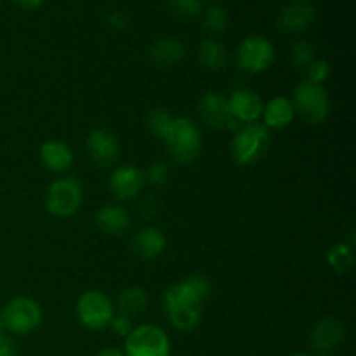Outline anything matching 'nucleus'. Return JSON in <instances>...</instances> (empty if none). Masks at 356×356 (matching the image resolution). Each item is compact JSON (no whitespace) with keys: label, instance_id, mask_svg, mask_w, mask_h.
Wrapping results in <instances>:
<instances>
[{"label":"nucleus","instance_id":"obj_25","mask_svg":"<svg viewBox=\"0 0 356 356\" xmlns=\"http://www.w3.org/2000/svg\"><path fill=\"white\" fill-rule=\"evenodd\" d=\"M174 122V115L165 108H155L146 115V127L155 138L163 139Z\"/></svg>","mask_w":356,"mask_h":356},{"label":"nucleus","instance_id":"obj_32","mask_svg":"<svg viewBox=\"0 0 356 356\" xmlns=\"http://www.w3.org/2000/svg\"><path fill=\"white\" fill-rule=\"evenodd\" d=\"M106 23L111 28H115V30H124L129 24V17L124 13H120V10H113V13H110L106 16Z\"/></svg>","mask_w":356,"mask_h":356},{"label":"nucleus","instance_id":"obj_20","mask_svg":"<svg viewBox=\"0 0 356 356\" xmlns=\"http://www.w3.org/2000/svg\"><path fill=\"white\" fill-rule=\"evenodd\" d=\"M186 58V47L183 42L176 37L159 38L149 49V59L153 65L160 68H170V66L179 65Z\"/></svg>","mask_w":356,"mask_h":356},{"label":"nucleus","instance_id":"obj_6","mask_svg":"<svg viewBox=\"0 0 356 356\" xmlns=\"http://www.w3.org/2000/svg\"><path fill=\"white\" fill-rule=\"evenodd\" d=\"M0 316H2L3 330L13 336H28L42 325L44 312L35 299L17 296L3 306Z\"/></svg>","mask_w":356,"mask_h":356},{"label":"nucleus","instance_id":"obj_10","mask_svg":"<svg viewBox=\"0 0 356 356\" xmlns=\"http://www.w3.org/2000/svg\"><path fill=\"white\" fill-rule=\"evenodd\" d=\"M198 115H200V120L211 129L236 131L240 127V124L233 118L232 110H229L228 97L214 92V90L205 92L198 99Z\"/></svg>","mask_w":356,"mask_h":356},{"label":"nucleus","instance_id":"obj_3","mask_svg":"<svg viewBox=\"0 0 356 356\" xmlns=\"http://www.w3.org/2000/svg\"><path fill=\"white\" fill-rule=\"evenodd\" d=\"M270 146V131L261 122H254V124H243L236 129L229 152L236 165L250 167L266 156Z\"/></svg>","mask_w":356,"mask_h":356},{"label":"nucleus","instance_id":"obj_27","mask_svg":"<svg viewBox=\"0 0 356 356\" xmlns=\"http://www.w3.org/2000/svg\"><path fill=\"white\" fill-rule=\"evenodd\" d=\"M169 9L179 19H193L204 13L202 0H169Z\"/></svg>","mask_w":356,"mask_h":356},{"label":"nucleus","instance_id":"obj_5","mask_svg":"<svg viewBox=\"0 0 356 356\" xmlns=\"http://www.w3.org/2000/svg\"><path fill=\"white\" fill-rule=\"evenodd\" d=\"M291 101L296 115H299L308 124H322L330 113V99L327 89L309 80H302L294 87Z\"/></svg>","mask_w":356,"mask_h":356},{"label":"nucleus","instance_id":"obj_4","mask_svg":"<svg viewBox=\"0 0 356 356\" xmlns=\"http://www.w3.org/2000/svg\"><path fill=\"white\" fill-rule=\"evenodd\" d=\"M44 202L47 212L54 218H72L80 211L83 204L82 184L72 176L58 177L47 186Z\"/></svg>","mask_w":356,"mask_h":356},{"label":"nucleus","instance_id":"obj_8","mask_svg":"<svg viewBox=\"0 0 356 356\" xmlns=\"http://www.w3.org/2000/svg\"><path fill=\"white\" fill-rule=\"evenodd\" d=\"M122 351L125 356H170V339L162 327L141 323L125 337Z\"/></svg>","mask_w":356,"mask_h":356},{"label":"nucleus","instance_id":"obj_36","mask_svg":"<svg viewBox=\"0 0 356 356\" xmlns=\"http://www.w3.org/2000/svg\"><path fill=\"white\" fill-rule=\"evenodd\" d=\"M291 356H316V355H312V353H302V351H299V353H294Z\"/></svg>","mask_w":356,"mask_h":356},{"label":"nucleus","instance_id":"obj_14","mask_svg":"<svg viewBox=\"0 0 356 356\" xmlns=\"http://www.w3.org/2000/svg\"><path fill=\"white\" fill-rule=\"evenodd\" d=\"M346 327L337 316H323L309 332V344L318 353H330L344 341Z\"/></svg>","mask_w":356,"mask_h":356},{"label":"nucleus","instance_id":"obj_21","mask_svg":"<svg viewBox=\"0 0 356 356\" xmlns=\"http://www.w3.org/2000/svg\"><path fill=\"white\" fill-rule=\"evenodd\" d=\"M149 298L146 294V291L138 285H132V287H125L124 291L118 294L117 302H115V309L120 315L129 316V318H136L138 315L145 313L148 309Z\"/></svg>","mask_w":356,"mask_h":356},{"label":"nucleus","instance_id":"obj_29","mask_svg":"<svg viewBox=\"0 0 356 356\" xmlns=\"http://www.w3.org/2000/svg\"><path fill=\"white\" fill-rule=\"evenodd\" d=\"M306 76H308L306 80H309V82L323 86V83L327 82V79L330 76V65L325 61V59L316 58L315 61L306 68Z\"/></svg>","mask_w":356,"mask_h":356},{"label":"nucleus","instance_id":"obj_11","mask_svg":"<svg viewBox=\"0 0 356 356\" xmlns=\"http://www.w3.org/2000/svg\"><path fill=\"white\" fill-rule=\"evenodd\" d=\"M86 152L90 162L99 169H108L115 165L120 159V143L104 129H94L86 141Z\"/></svg>","mask_w":356,"mask_h":356},{"label":"nucleus","instance_id":"obj_19","mask_svg":"<svg viewBox=\"0 0 356 356\" xmlns=\"http://www.w3.org/2000/svg\"><path fill=\"white\" fill-rule=\"evenodd\" d=\"M261 118H263L261 124L268 131H280V129L289 127L296 118V110L292 106V101L285 96L273 97L268 103H264Z\"/></svg>","mask_w":356,"mask_h":356},{"label":"nucleus","instance_id":"obj_2","mask_svg":"<svg viewBox=\"0 0 356 356\" xmlns=\"http://www.w3.org/2000/svg\"><path fill=\"white\" fill-rule=\"evenodd\" d=\"M167 155L177 165H190L198 159L204 146L200 127L188 117H174L172 125L163 136Z\"/></svg>","mask_w":356,"mask_h":356},{"label":"nucleus","instance_id":"obj_17","mask_svg":"<svg viewBox=\"0 0 356 356\" xmlns=\"http://www.w3.org/2000/svg\"><path fill=\"white\" fill-rule=\"evenodd\" d=\"M94 225L99 229L101 233L108 236H120L124 233L129 232L132 225V218L129 214V211L122 205L111 204L104 205L99 211L96 212V218H94Z\"/></svg>","mask_w":356,"mask_h":356},{"label":"nucleus","instance_id":"obj_34","mask_svg":"<svg viewBox=\"0 0 356 356\" xmlns=\"http://www.w3.org/2000/svg\"><path fill=\"white\" fill-rule=\"evenodd\" d=\"M17 7L24 10H35V9H40L44 6L45 0H14Z\"/></svg>","mask_w":356,"mask_h":356},{"label":"nucleus","instance_id":"obj_16","mask_svg":"<svg viewBox=\"0 0 356 356\" xmlns=\"http://www.w3.org/2000/svg\"><path fill=\"white\" fill-rule=\"evenodd\" d=\"M167 247L165 233L155 226H146V228L139 229L134 236H132L131 249L134 256L141 261H152L156 259L163 254Z\"/></svg>","mask_w":356,"mask_h":356},{"label":"nucleus","instance_id":"obj_9","mask_svg":"<svg viewBox=\"0 0 356 356\" xmlns=\"http://www.w3.org/2000/svg\"><path fill=\"white\" fill-rule=\"evenodd\" d=\"M275 58H277V52H275L273 44L261 35L243 38L235 54L238 68L250 75L268 72L273 66Z\"/></svg>","mask_w":356,"mask_h":356},{"label":"nucleus","instance_id":"obj_37","mask_svg":"<svg viewBox=\"0 0 356 356\" xmlns=\"http://www.w3.org/2000/svg\"><path fill=\"white\" fill-rule=\"evenodd\" d=\"M3 336V323H2V316H0V337Z\"/></svg>","mask_w":356,"mask_h":356},{"label":"nucleus","instance_id":"obj_18","mask_svg":"<svg viewBox=\"0 0 356 356\" xmlns=\"http://www.w3.org/2000/svg\"><path fill=\"white\" fill-rule=\"evenodd\" d=\"M42 165L47 170L56 174L66 172L73 165V149L68 143L59 141V139H47L42 143L38 149Z\"/></svg>","mask_w":356,"mask_h":356},{"label":"nucleus","instance_id":"obj_35","mask_svg":"<svg viewBox=\"0 0 356 356\" xmlns=\"http://www.w3.org/2000/svg\"><path fill=\"white\" fill-rule=\"evenodd\" d=\"M96 356H125V355H124V351L120 350V348L108 346V348H103V350L97 351Z\"/></svg>","mask_w":356,"mask_h":356},{"label":"nucleus","instance_id":"obj_23","mask_svg":"<svg viewBox=\"0 0 356 356\" xmlns=\"http://www.w3.org/2000/svg\"><path fill=\"white\" fill-rule=\"evenodd\" d=\"M327 261L329 266L332 268L336 273H346L353 268L355 263V250L351 243H337L327 254Z\"/></svg>","mask_w":356,"mask_h":356},{"label":"nucleus","instance_id":"obj_26","mask_svg":"<svg viewBox=\"0 0 356 356\" xmlns=\"http://www.w3.org/2000/svg\"><path fill=\"white\" fill-rule=\"evenodd\" d=\"M292 65L298 70H306L316 59V47L309 40H298L291 51Z\"/></svg>","mask_w":356,"mask_h":356},{"label":"nucleus","instance_id":"obj_30","mask_svg":"<svg viewBox=\"0 0 356 356\" xmlns=\"http://www.w3.org/2000/svg\"><path fill=\"white\" fill-rule=\"evenodd\" d=\"M184 280H186V284L193 289L195 294H197L202 301H207L209 296H211L212 292V285L204 275H188V277H184Z\"/></svg>","mask_w":356,"mask_h":356},{"label":"nucleus","instance_id":"obj_33","mask_svg":"<svg viewBox=\"0 0 356 356\" xmlns=\"http://www.w3.org/2000/svg\"><path fill=\"white\" fill-rule=\"evenodd\" d=\"M0 356H17L14 343L6 336L0 337Z\"/></svg>","mask_w":356,"mask_h":356},{"label":"nucleus","instance_id":"obj_22","mask_svg":"<svg viewBox=\"0 0 356 356\" xmlns=\"http://www.w3.org/2000/svg\"><path fill=\"white\" fill-rule=\"evenodd\" d=\"M198 61L204 68L211 70V72H222L229 61V52L225 47L222 42L218 38H205L200 45H198Z\"/></svg>","mask_w":356,"mask_h":356},{"label":"nucleus","instance_id":"obj_24","mask_svg":"<svg viewBox=\"0 0 356 356\" xmlns=\"http://www.w3.org/2000/svg\"><path fill=\"white\" fill-rule=\"evenodd\" d=\"M204 28L211 35H222L229 26V16L225 7L211 6L204 13Z\"/></svg>","mask_w":356,"mask_h":356},{"label":"nucleus","instance_id":"obj_7","mask_svg":"<svg viewBox=\"0 0 356 356\" xmlns=\"http://www.w3.org/2000/svg\"><path fill=\"white\" fill-rule=\"evenodd\" d=\"M75 313L82 327L92 332H99L110 327L111 320L117 315L115 302L110 296L101 291H87L79 298L75 306Z\"/></svg>","mask_w":356,"mask_h":356},{"label":"nucleus","instance_id":"obj_31","mask_svg":"<svg viewBox=\"0 0 356 356\" xmlns=\"http://www.w3.org/2000/svg\"><path fill=\"white\" fill-rule=\"evenodd\" d=\"M110 329L115 336L125 339V337L132 332V329H134V322H132V318H129V316L117 313V315L113 316V320H111Z\"/></svg>","mask_w":356,"mask_h":356},{"label":"nucleus","instance_id":"obj_1","mask_svg":"<svg viewBox=\"0 0 356 356\" xmlns=\"http://www.w3.org/2000/svg\"><path fill=\"white\" fill-rule=\"evenodd\" d=\"M163 312L177 332H193L202 322L204 301L183 278L170 285L163 294Z\"/></svg>","mask_w":356,"mask_h":356},{"label":"nucleus","instance_id":"obj_15","mask_svg":"<svg viewBox=\"0 0 356 356\" xmlns=\"http://www.w3.org/2000/svg\"><path fill=\"white\" fill-rule=\"evenodd\" d=\"M228 104L229 110H232L233 118H235L240 125L254 124V122L261 120L264 101L256 90L247 89V87L235 89L228 96Z\"/></svg>","mask_w":356,"mask_h":356},{"label":"nucleus","instance_id":"obj_12","mask_svg":"<svg viewBox=\"0 0 356 356\" xmlns=\"http://www.w3.org/2000/svg\"><path fill=\"white\" fill-rule=\"evenodd\" d=\"M145 172L134 165L117 167V169H113L110 181H108L111 195L122 202L134 200L136 197H139L141 191L145 190Z\"/></svg>","mask_w":356,"mask_h":356},{"label":"nucleus","instance_id":"obj_28","mask_svg":"<svg viewBox=\"0 0 356 356\" xmlns=\"http://www.w3.org/2000/svg\"><path fill=\"white\" fill-rule=\"evenodd\" d=\"M170 170L165 163L162 162H155L148 167V170L145 172V179L146 183H149L152 186H165L167 181H169Z\"/></svg>","mask_w":356,"mask_h":356},{"label":"nucleus","instance_id":"obj_13","mask_svg":"<svg viewBox=\"0 0 356 356\" xmlns=\"http://www.w3.org/2000/svg\"><path fill=\"white\" fill-rule=\"evenodd\" d=\"M316 21V9L309 0H291L278 14V26L285 33H302Z\"/></svg>","mask_w":356,"mask_h":356}]
</instances>
